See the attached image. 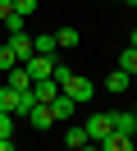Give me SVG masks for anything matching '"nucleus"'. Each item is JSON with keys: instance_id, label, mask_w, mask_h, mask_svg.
<instances>
[{"instance_id": "412c9836", "label": "nucleus", "mask_w": 137, "mask_h": 151, "mask_svg": "<svg viewBox=\"0 0 137 151\" xmlns=\"http://www.w3.org/2000/svg\"><path fill=\"white\" fill-rule=\"evenodd\" d=\"M9 14H14V0H0V23H5Z\"/></svg>"}, {"instance_id": "423d86ee", "label": "nucleus", "mask_w": 137, "mask_h": 151, "mask_svg": "<svg viewBox=\"0 0 137 151\" xmlns=\"http://www.w3.org/2000/svg\"><path fill=\"white\" fill-rule=\"evenodd\" d=\"M110 119H114V133H123V137L137 133V110H110Z\"/></svg>"}, {"instance_id": "4be33fe9", "label": "nucleus", "mask_w": 137, "mask_h": 151, "mask_svg": "<svg viewBox=\"0 0 137 151\" xmlns=\"http://www.w3.org/2000/svg\"><path fill=\"white\" fill-rule=\"evenodd\" d=\"M0 151H14V137H0Z\"/></svg>"}, {"instance_id": "6ab92c4d", "label": "nucleus", "mask_w": 137, "mask_h": 151, "mask_svg": "<svg viewBox=\"0 0 137 151\" xmlns=\"http://www.w3.org/2000/svg\"><path fill=\"white\" fill-rule=\"evenodd\" d=\"M0 137H14V114L0 110Z\"/></svg>"}, {"instance_id": "1a4fd4ad", "label": "nucleus", "mask_w": 137, "mask_h": 151, "mask_svg": "<svg viewBox=\"0 0 137 151\" xmlns=\"http://www.w3.org/2000/svg\"><path fill=\"white\" fill-rule=\"evenodd\" d=\"M128 87H133V73H123V69H114V73L105 78V92H114V96H123Z\"/></svg>"}, {"instance_id": "0eeeda50", "label": "nucleus", "mask_w": 137, "mask_h": 151, "mask_svg": "<svg viewBox=\"0 0 137 151\" xmlns=\"http://www.w3.org/2000/svg\"><path fill=\"white\" fill-rule=\"evenodd\" d=\"M78 110H82V105H78V101H69V96H64V92H60V96H55V101H50V114H55V124H60V119H73V114H78Z\"/></svg>"}, {"instance_id": "b1692460", "label": "nucleus", "mask_w": 137, "mask_h": 151, "mask_svg": "<svg viewBox=\"0 0 137 151\" xmlns=\"http://www.w3.org/2000/svg\"><path fill=\"white\" fill-rule=\"evenodd\" d=\"M78 151H100V147H96V142H82V147H78Z\"/></svg>"}, {"instance_id": "aec40b11", "label": "nucleus", "mask_w": 137, "mask_h": 151, "mask_svg": "<svg viewBox=\"0 0 137 151\" xmlns=\"http://www.w3.org/2000/svg\"><path fill=\"white\" fill-rule=\"evenodd\" d=\"M18 64V60H14V50H9V46H0V69H14Z\"/></svg>"}, {"instance_id": "9b49d317", "label": "nucleus", "mask_w": 137, "mask_h": 151, "mask_svg": "<svg viewBox=\"0 0 137 151\" xmlns=\"http://www.w3.org/2000/svg\"><path fill=\"white\" fill-rule=\"evenodd\" d=\"M82 142H87V128H82V124H69V128H64V151H78Z\"/></svg>"}, {"instance_id": "f257e3e1", "label": "nucleus", "mask_w": 137, "mask_h": 151, "mask_svg": "<svg viewBox=\"0 0 137 151\" xmlns=\"http://www.w3.org/2000/svg\"><path fill=\"white\" fill-rule=\"evenodd\" d=\"M55 83H60V92L69 96V101H78V105H87L91 96H96V87H91V78H82V73H73L69 64H60V60H55Z\"/></svg>"}, {"instance_id": "f3484780", "label": "nucleus", "mask_w": 137, "mask_h": 151, "mask_svg": "<svg viewBox=\"0 0 137 151\" xmlns=\"http://www.w3.org/2000/svg\"><path fill=\"white\" fill-rule=\"evenodd\" d=\"M5 28H9V37H14V32H27V19H23V14H9Z\"/></svg>"}, {"instance_id": "7ed1b4c3", "label": "nucleus", "mask_w": 137, "mask_h": 151, "mask_svg": "<svg viewBox=\"0 0 137 151\" xmlns=\"http://www.w3.org/2000/svg\"><path fill=\"white\" fill-rule=\"evenodd\" d=\"M23 69H27V78H50L55 73V55H32V60H23Z\"/></svg>"}, {"instance_id": "393cba45", "label": "nucleus", "mask_w": 137, "mask_h": 151, "mask_svg": "<svg viewBox=\"0 0 137 151\" xmlns=\"http://www.w3.org/2000/svg\"><path fill=\"white\" fill-rule=\"evenodd\" d=\"M123 5H137V0H123Z\"/></svg>"}, {"instance_id": "6e6552de", "label": "nucleus", "mask_w": 137, "mask_h": 151, "mask_svg": "<svg viewBox=\"0 0 137 151\" xmlns=\"http://www.w3.org/2000/svg\"><path fill=\"white\" fill-rule=\"evenodd\" d=\"M27 119H32V128H37V133L55 128V114H50V105H32V114H27Z\"/></svg>"}, {"instance_id": "5701e85b", "label": "nucleus", "mask_w": 137, "mask_h": 151, "mask_svg": "<svg viewBox=\"0 0 137 151\" xmlns=\"http://www.w3.org/2000/svg\"><path fill=\"white\" fill-rule=\"evenodd\" d=\"M128 46H133V50H137V28H133V32H128Z\"/></svg>"}, {"instance_id": "9d476101", "label": "nucleus", "mask_w": 137, "mask_h": 151, "mask_svg": "<svg viewBox=\"0 0 137 151\" xmlns=\"http://www.w3.org/2000/svg\"><path fill=\"white\" fill-rule=\"evenodd\" d=\"M32 50H37V55H60V41H55V32H41V37H32Z\"/></svg>"}, {"instance_id": "4468645a", "label": "nucleus", "mask_w": 137, "mask_h": 151, "mask_svg": "<svg viewBox=\"0 0 137 151\" xmlns=\"http://www.w3.org/2000/svg\"><path fill=\"white\" fill-rule=\"evenodd\" d=\"M55 41H60V50H73V46L82 41V32H78V28H60V32H55Z\"/></svg>"}, {"instance_id": "20e7f679", "label": "nucleus", "mask_w": 137, "mask_h": 151, "mask_svg": "<svg viewBox=\"0 0 137 151\" xmlns=\"http://www.w3.org/2000/svg\"><path fill=\"white\" fill-rule=\"evenodd\" d=\"M9 50H14L18 64H23V60H32V55H37V50H32V32H14V37H9Z\"/></svg>"}, {"instance_id": "f8f14e48", "label": "nucleus", "mask_w": 137, "mask_h": 151, "mask_svg": "<svg viewBox=\"0 0 137 151\" xmlns=\"http://www.w3.org/2000/svg\"><path fill=\"white\" fill-rule=\"evenodd\" d=\"M96 147H100V151H137V147H133V137H123V133H110V137H105V142H96Z\"/></svg>"}, {"instance_id": "2eb2a0df", "label": "nucleus", "mask_w": 137, "mask_h": 151, "mask_svg": "<svg viewBox=\"0 0 137 151\" xmlns=\"http://www.w3.org/2000/svg\"><path fill=\"white\" fill-rule=\"evenodd\" d=\"M14 105H18V92H14V87H0V110H5V114H14Z\"/></svg>"}, {"instance_id": "a211bd4d", "label": "nucleus", "mask_w": 137, "mask_h": 151, "mask_svg": "<svg viewBox=\"0 0 137 151\" xmlns=\"http://www.w3.org/2000/svg\"><path fill=\"white\" fill-rule=\"evenodd\" d=\"M14 14H23V19H32V14H37V0H14Z\"/></svg>"}, {"instance_id": "f03ea898", "label": "nucleus", "mask_w": 137, "mask_h": 151, "mask_svg": "<svg viewBox=\"0 0 137 151\" xmlns=\"http://www.w3.org/2000/svg\"><path fill=\"white\" fill-rule=\"evenodd\" d=\"M82 128H87V142H105L110 133H114V119H110V114H87Z\"/></svg>"}, {"instance_id": "dca6fc26", "label": "nucleus", "mask_w": 137, "mask_h": 151, "mask_svg": "<svg viewBox=\"0 0 137 151\" xmlns=\"http://www.w3.org/2000/svg\"><path fill=\"white\" fill-rule=\"evenodd\" d=\"M119 69H123V73H137V50H133V46L119 50Z\"/></svg>"}, {"instance_id": "39448f33", "label": "nucleus", "mask_w": 137, "mask_h": 151, "mask_svg": "<svg viewBox=\"0 0 137 151\" xmlns=\"http://www.w3.org/2000/svg\"><path fill=\"white\" fill-rule=\"evenodd\" d=\"M32 96H37V105H50L55 96H60V83H55V78H37V83H32Z\"/></svg>"}, {"instance_id": "ddd939ff", "label": "nucleus", "mask_w": 137, "mask_h": 151, "mask_svg": "<svg viewBox=\"0 0 137 151\" xmlns=\"http://www.w3.org/2000/svg\"><path fill=\"white\" fill-rule=\"evenodd\" d=\"M5 73H9V87H14V92H27V87H32V78H27V69H23V64L5 69Z\"/></svg>"}]
</instances>
